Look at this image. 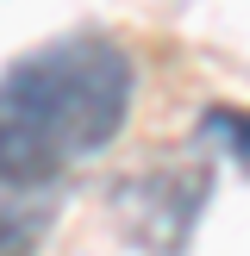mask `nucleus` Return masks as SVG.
I'll list each match as a JSON object with an SVG mask.
<instances>
[{"mask_svg": "<svg viewBox=\"0 0 250 256\" xmlns=\"http://www.w3.org/2000/svg\"><path fill=\"white\" fill-rule=\"evenodd\" d=\"M132 56L106 38H56L0 75V188H44L100 156L132 112Z\"/></svg>", "mask_w": 250, "mask_h": 256, "instance_id": "f257e3e1", "label": "nucleus"}, {"mask_svg": "<svg viewBox=\"0 0 250 256\" xmlns=\"http://www.w3.org/2000/svg\"><path fill=\"white\" fill-rule=\"evenodd\" d=\"M50 232V206H25V200L0 194V256H32Z\"/></svg>", "mask_w": 250, "mask_h": 256, "instance_id": "f03ea898", "label": "nucleus"}, {"mask_svg": "<svg viewBox=\"0 0 250 256\" xmlns=\"http://www.w3.org/2000/svg\"><path fill=\"white\" fill-rule=\"evenodd\" d=\"M206 132L225 144V156L250 175V112H232V106H212L206 112Z\"/></svg>", "mask_w": 250, "mask_h": 256, "instance_id": "7ed1b4c3", "label": "nucleus"}]
</instances>
